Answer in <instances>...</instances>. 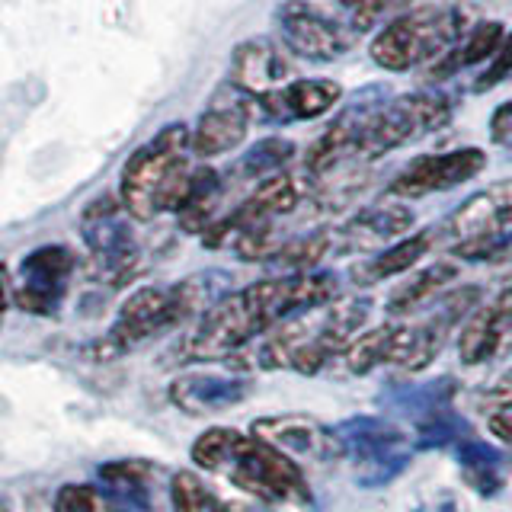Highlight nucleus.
Masks as SVG:
<instances>
[{"label": "nucleus", "instance_id": "27", "mask_svg": "<svg viewBox=\"0 0 512 512\" xmlns=\"http://www.w3.org/2000/svg\"><path fill=\"white\" fill-rule=\"evenodd\" d=\"M154 468L148 461H109L103 464L100 490L109 496H125V500H151L154 503Z\"/></svg>", "mask_w": 512, "mask_h": 512}, {"label": "nucleus", "instance_id": "12", "mask_svg": "<svg viewBox=\"0 0 512 512\" xmlns=\"http://www.w3.org/2000/svg\"><path fill=\"white\" fill-rule=\"evenodd\" d=\"M484 167H487V154L480 148L423 154V157H413L410 164L394 176L388 192L394 199H423V196H432V192H445L461 183H471L477 173H484Z\"/></svg>", "mask_w": 512, "mask_h": 512}, {"label": "nucleus", "instance_id": "21", "mask_svg": "<svg viewBox=\"0 0 512 512\" xmlns=\"http://www.w3.org/2000/svg\"><path fill=\"white\" fill-rule=\"evenodd\" d=\"M311 192V180L308 173L298 176V173H272L266 180H260L247 202L231 212L228 218H218L221 224H228V228H237V224H256V221H276L282 215H292L295 208L301 205V199Z\"/></svg>", "mask_w": 512, "mask_h": 512}, {"label": "nucleus", "instance_id": "41", "mask_svg": "<svg viewBox=\"0 0 512 512\" xmlns=\"http://www.w3.org/2000/svg\"><path fill=\"white\" fill-rule=\"evenodd\" d=\"M0 512H10V506H7L4 500H0Z\"/></svg>", "mask_w": 512, "mask_h": 512}, {"label": "nucleus", "instance_id": "29", "mask_svg": "<svg viewBox=\"0 0 512 512\" xmlns=\"http://www.w3.org/2000/svg\"><path fill=\"white\" fill-rule=\"evenodd\" d=\"M458 384L452 378H436L429 384H407V388H397L391 394V407L400 413H413L416 420L439 407H452L448 400L455 397Z\"/></svg>", "mask_w": 512, "mask_h": 512}, {"label": "nucleus", "instance_id": "40", "mask_svg": "<svg viewBox=\"0 0 512 512\" xmlns=\"http://www.w3.org/2000/svg\"><path fill=\"white\" fill-rule=\"evenodd\" d=\"M7 304H10V276H7V269L0 266V314L7 311Z\"/></svg>", "mask_w": 512, "mask_h": 512}, {"label": "nucleus", "instance_id": "11", "mask_svg": "<svg viewBox=\"0 0 512 512\" xmlns=\"http://www.w3.org/2000/svg\"><path fill=\"white\" fill-rule=\"evenodd\" d=\"M125 215L128 212H125L122 199L103 196L87 208L84 224H80L87 250H90L93 276L109 285L125 282L138 266V244H135Z\"/></svg>", "mask_w": 512, "mask_h": 512}, {"label": "nucleus", "instance_id": "9", "mask_svg": "<svg viewBox=\"0 0 512 512\" xmlns=\"http://www.w3.org/2000/svg\"><path fill=\"white\" fill-rule=\"evenodd\" d=\"M343 455L356 464V480L362 487H384L410 464L404 429L378 420V416H352V420L333 426Z\"/></svg>", "mask_w": 512, "mask_h": 512}, {"label": "nucleus", "instance_id": "37", "mask_svg": "<svg viewBox=\"0 0 512 512\" xmlns=\"http://www.w3.org/2000/svg\"><path fill=\"white\" fill-rule=\"evenodd\" d=\"M420 512H464V503L452 490H436V493H429L423 500Z\"/></svg>", "mask_w": 512, "mask_h": 512}, {"label": "nucleus", "instance_id": "32", "mask_svg": "<svg viewBox=\"0 0 512 512\" xmlns=\"http://www.w3.org/2000/svg\"><path fill=\"white\" fill-rule=\"evenodd\" d=\"M295 157V144L288 138H263L240 160V173L253 176V180H266L272 173H282V167Z\"/></svg>", "mask_w": 512, "mask_h": 512}, {"label": "nucleus", "instance_id": "8", "mask_svg": "<svg viewBox=\"0 0 512 512\" xmlns=\"http://www.w3.org/2000/svg\"><path fill=\"white\" fill-rule=\"evenodd\" d=\"M442 231L452 240L455 256L464 260H487L506 250V237L512 234V180L490 183L464 199L448 215Z\"/></svg>", "mask_w": 512, "mask_h": 512}, {"label": "nucleus", "instance_id": "7", "mask_svg": "<svg viewBox=\"0 0 512 512\" xmlns=\"http://www.w3.org/2000/svg\"><path fill=\"white\" fill-rule=\"evenodd\" d=\"M452 112L455 103L442 90H416L394 96V100H378L375 106H368L359 125L356 164H368V160H378L400 144L439 132L442 125L452 122Z\"/></svg>", "mask_w": 512, "mask_h": 512}, {"label": "nucleus", "instance_id": "28", "mask_svg": "<svg viewBox=\"0 0 512 512\" xmlns=\"http://www.w3.org/2000/svg\"><path fill=\"white\" fill-rule=\"evenodd\" d=\"M333 240L336 237L330 231H314L295 240H282V247L276 250V256H272L269 263H276L282 269V276L285 272H311L330 253Z\"/></svg>", "mask_w": 512, "mask_h": 512}, {"label": "nucleus", "instance_id": "25", "mask_svg": "<svg viewBox=\"0 0 512 512\" xmlns=\"http://www.w3.org/2000/svg\"><path fill=\"white\" fill-rule=\"evenodd\" d=\"M432 237H436L432 231H420V234L400 237L397 244L384 247L368 263L356 266L352 279H356L359 285H375V282H384V279H391V276H400V272H410L432 250Z\"/></svg>", "mask_w": 512, "mask_h": 512}, {"label": "nucleus", "instance_id": "39", "mask_svg": "<svg viewBox=\"0 0 512 512\" xmlns=\"http://www.w3.org/2000/svg\"><path fill=\"white\" fill-rule=\"evenodd\" d=\"M490 432L503 445L512 448V410H496V413H490Z\"/></svg>", "mask_w": 512, "mask_h": 512}, {"label": "nucleus", "instance_id": "5", "mask_svg": "<svg viewBox=\"0 0 512 512\" xmlns=\"http://www.w3.org/2000/svg\"><path fill=\"white\" fill-rule=\"evenodd\" d=\"M192 132L186 125H167L144 148H138L122 170L119 199L135 221H151L164 212H180L196 167L189 164Z\"/></svg>", "mask_w": 512, "mask_h": 512}, {"label": "nucleus", "instance_id": "35", "mask_svg": "<svg viewBox=\"0 0 512 512\" xmlns=\"http://www.w3.org/2000/svg\"><path fill=\"white\" fill-rule=\"evenodd\" d=\"M480 404L496 410H512V372L500 375L496 381H490L484 391H480Z\"/></svg>", "mask_w": 512, "mask_h": 512}, {"label": "nucleus", "instance_id": "24", "mask_svg": "<svg viewBox=\"0 0 512 512\" xmlns=\"http://www.w3.org/2000/svg\"><path fill=\"white\" fill-rule=\"evenodd\" d=\"M458 279V266L455 263H432L420 272H413L410 279L400 282L391 298H388V314L391 317H407L423 311L426 304L436 301L448 285Z\"/></svg>", "mask_w": 512, "mask_h": 512}, {"label": "nucleus", "instance_id": "17", "mask_svg": "<svg viewBox=\"0 0 512 512\" xmlns=\"http://www.w3.org/2000/svg\"><path fill=\"white\" fill-rule=\"evenodd\" d=\"M250 391V375H180L167 388V397L176 410L189 416H215L244 404Z\"/></svg>", "mask_w": 512, "mask_h": 512}, {"label": "nucleus", "instance_id": "34", "mask_svg": "<svg viewBox=\"0 0 512 512\" xmlns=\"http://www.w3.org/2000/svg\"><path fill=\"white\" fill-rule=\"evenodd\" d=\"M506 77H512V32L503 39L500 52H496V55L487 61V68L480 71L474 90H480V93H484V90H493L496 84H503Z\"/></svg>", "mask_w": 512, "mask_h": 512}, {"label": "nucleus", "instance_id": "13", "mask_svg": "<svg viewBox=\"0 0 512 512\" xmlns=\"http://www.w3.org/2000/svg\"><path fill=\"white\" fill-rule=\"evenodd\" d=\"M74 272V253L68 247H39L20 266V285L13 288V301L23 311L48 317L61 308Z\"/></svg>", "mask_w": 512, "mask_h": 512}, {"label": "nucleus", "instance_id": "3", "mask_svg": "<svg viewBox=\"0 0 512 512\" xmlns=\"http://www.w3.org/2000/svg\"><path fill=\"white\" fill-rule=\"evenodd\" d=\"M228 279L221 272H202L176 285H144L135 295H128L119 308L116 324H112L100 340L87 346V356L93 359H119L132 352L151 336L164 333L170 327H180L192 317H202L215 301L224 298Z\"/></svg>", "mask_w": 512, "mask_h": 512}, {"label": "nucleus", "instance_id": "15", "mask_svg": "<svg viewBox=\"0 0 512 512\" xmlns=\"http://www.w3.org/2000/svg\"><path fill=\"white\" fill-rule=\"evenodd\" d=\"M512 352V282L484 308L464 317L458 333V359L464 365H490Z\"/></svg>", "mask_w": 512, "mask_h": 512}, {"label": "nucleus", "instance_id": "31", "mask_svg": "<svg viewBox=\"0 0 512 512\" xmlns=\"http://www.w3.org/2000/svg\"><path fill=\"white\" fill-rule=\"evenodd\" d=\"M170 506L173 512H234L192 471H176L170 477Z\"/></svg>", "mask_w": 512, "mask_h": 512}, {"label": "nucleus", "instance_id": "16", "mask_svg": "<svg viewBox=\"0 0 512 512\" xmlns=\"http://www.w3.org/2000/svg\"><path fill=\"white\" fill-rule=\"evenodd\" d=\"M253 436L263 439L266 445L279 448L288 458L304 461H333L343 455L336 432L324 423H317L314 416L301 413H282V416H263L253 423Z\"/></svg>", "mask_w": 512, "mask_h": 512}, {"label": "nucleus", "instance_id": "4", "mask_svg": "<svg viewBox=\"0 0 512 512\" xmlns=\"http://www.w3.org/2000/svg\"><path fill=\"white\" fill-rule=\"evenodd\" d=\"M368 314H372L368 298H336L317 311L298 314L263 336V343L253 349L250 365L317 375L362 333Z\"/></svg>", "mask_w": 512, "mask_h": 512}, {"label": "nucleus", "instance_id": "30", "mask_svg": "<svg viewBox=\"0 0 512 512\" xmlns=\"http://www.w3.org/2000/svg\"><path fill=\"white\" fill-rule=\"evenodd\" d=\"M464 436H471L468 423L452 407H439L416 420L413 448H452Z\"/></svg>", "mask_w": 512, "mask_h": 512}, {"label": "nucleus", "instance_id": "14", "mask_svg": "<svg viewBox=\"0 0 512 512\" xmlns=\"http://www.w3.org/2000/svg\"><path fill=\"white\" fill-rule=\"evenodd\" d=\"M253 109H256L253 96H247L244 90H237L234 84L218 87L199 116L196 132H192V154L218 157L234 151L250 132Z\"/></svg>", "mask_w": 512, "mask_h": 512}, {"label": "nucleus", "instance_id": "36", "mask_svg": "<svg viewBox=\"0 0 512 512\" xmlns=\"http://www.w3.org/2000/svg\"><path fill=\"white\" fill-rule=\"evenodd\" d=\"M490 141L512 151V100L496 106V112L490 116Z\"/></svg>", "mask_w": 512, "mask_h": 512}, {"label": "nucleus", "instance_id": "22", "mask_svg": "<svg viewBox=\"0 0 512 512\" xmlns=\"http://www.w3.org/2000/svg\"><path fill=\"white\" fill-rule=\"evenodd\" d=\"M503 39H506L503 23H493V20L474 23L455 42V48H448V52L426 71L429 80H448V77H455L464 68H474V64H487L496 52H500Z\"/></svg>", "mask_w": 512, "mask_h": 512}, {"label": "nucleus", "instance_id": "26", "mask_svg": "<svg viewBox=\"0 0 512 512\" xmlns=\"http://www.w3.org/2000/svg\"><path fill=\"white\" fill-rule=\"evenodd\" d=\"M218 199H221L218 173L208 170V167H196V180H192L189 196H186L180 212H176V215H180V228L192 231V234H205L218 221L215 218Z\"/></svg>", "mask_w": 512, "mask_h": 512}, {"label": "nucleus", "instance_id": "33", "mask_svg": "<svg viewBox=\"0 0 512 512\" xmlns=\"http://www.w3.org/2000/svg\"><path fill=\"white\" fill-rule=\"evenodd\" d=\"M103 496L90 484H64L55 496V512H100Z\"/></svg>", "mask_w": 512, "mask_h": 512}, {"label": "nucleus", "instance_id": "2", "mask_svg": "<svg viewBox=\"0 0 512 512\" xmlns=\"http://www.w3.org/2000/svg\"><path fill=\"white\" fill-rule=\"evenodd\" d=\"M192 461L202 471H215L263 503H311V487L295 458L256 439L253 432L205 429L192 442Z\"/></svg>", "mask_w": 512, "mask_h": 512}, {"label": "nucleus", "instance_id": "6", "mask_svg": "<svg viewBox=\"0 0 512 512\" xmlns=\"http://www.w3.org/2000/svg\"><path fill=\"white\" fill-rule=\"evenodd\" d=\"M461 7H416L384 23L372 39V61L391 74L432 68L471 29Z\"/></svg>", "mask_w": 512, "mask_h": 512}, {"label": "nucleus", "instance_id": "19", "mask_svg": "<svg viewBox=\"0 0 512 512\" xmlns=\"http://www.w3.org/2000/svg\"><path fill=\"white\" fill-rule=\"evenodd\" d=\"M292 64L282 55V48L269 39H247L234 48L231 55V80L237 90H244L253 100L285 87Z\"/></svg>", "mask_w": 512, "mask_h": 512}, {"label": "nucleus", "instance_id": "38", "mask_svg": "<svg viewBox=\"0 0 512 512\" xmlns=\"http://www.w3.org/2000/svg\"><path fill=\"white\" fill-rule=\"evenodd\" d=\"M100 496H103L100 512H157L151 500H125V496H109L103 490H100Z\"/></svg>", "mask_w": 512, "mask_h": 512}, {"label": "nucleus", "instance_id": "20", "mask_svg": "<svg viewBox=\"0 0 512 512\" xmlns=\"http://www.w3.org/2000/svg\"><path fill=\"white\" fill-rule=\"evenodd\" d=\"M413 212L400 202H381L352 215L340 231V247L352 253H372L397 244L413 231Z\"/></svg>", "mask_w": 512, "mask_h": 512}, {"label": "nucleus", "instance_id": "23", "mask_svg": "<svg viewBox=\"0 0 512 512\" xmlns=\"http://www.w3.org/2000/svg\"><path fill=\"white\" fill-rule=\"evenodd\" d=\"M455 461L461 468L464 484H468L477 496H496L506 487V461L503 452H496L493 445L480 442L474 436H464L452 445Z\"/></svg>", "mask_w": 512, "mask_h": 512}, {"label": "nucleus", "instance_id": "18", "mask_svg": "<svg viewBox=\"0 0 512 512\" xmlns=\"http://www.w3.org/2000/svg\"><path fill=\"white\" fill-rule=\"evenodd\" d=\"M343 100V87L327 77L292 80L279 90H272L260 100H253L256 109H263V119L272 122H308L327 112Z\"/></svg>", "mask_w": 512, "mask_h": 512}, {"label": "nucleus", "instance_id": "1", "mask_svg": "<svg viewBox=\"0 0 512 512\" xmlns=\"http://www.w3.org/2000/svg\"><path fill=\"white\" fill-rule=\"evenodd\" d=\"M336 295H340L336 276L317 269L253 282L240 292H228L199 317L196 330L183 340L180 356L186 362L228 359L285 320L336 301Z\"/></svg>", "mask_w": 512, "mask_h": 512}, {"label": "nucleus", "instance_id": "10", "mask_svg": "<svg viewBox=\"0 0 512 512\" xmlns=\"http://www.w3.org/2000/svg\"><path fill=\"white\" fill-rule=\"evenodd\" d=\"M276 26L288 52L304 61H336L359 42V32L320 0H285Z\"/></svg>", "mask_w": 512, "mask_h": 512}]
</instances>
